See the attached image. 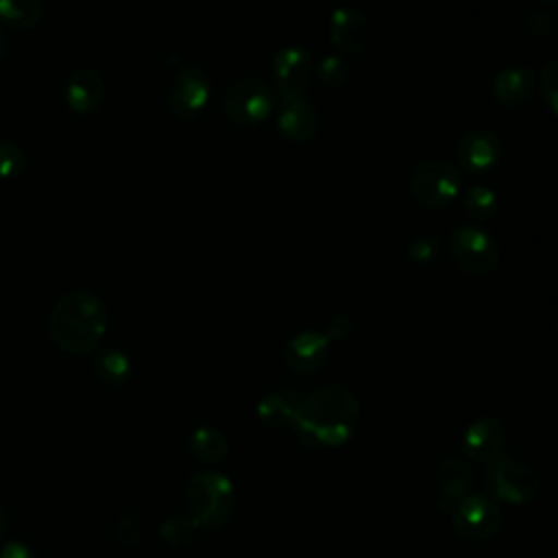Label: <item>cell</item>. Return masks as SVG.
I'll use <instances>...</instances> for the list:
<instances>
[{
	"instance_id": "obj_1",
	"label": "cell",
	"mask_w": 558,
	"mask_h": 558,
	"mask_svg": "<svg viewBox=\"0 0 558 558\" xmlns=\"http://www.w3.org/2000/svg\"><path fill=\"white\" fill-rule=\"evenodd\" d=\"M357 421L360 403L353 390L342 384H329L299 401L290 427L305 447L331 449L353 436Z\"/></svg>"
},
{
	"instance_id": "obj_2",
	"label": "cell",
	"mask_w": 558,
	"mask_h": 558,
	"mask_svg": "<svg viewBox=\"0 0 558 558\" xmlns=\"http://www.w3.org/2000/svg\"><path fill=\"white\" fill-rule=\"evenodd\" d=\"M107 331V307L89 290L63 294L48 314V336L65 353L94 351Z\"/></svg>"
},
{
	"instance_id": "obj_3",
	"label": "cell",
	"mask_w": 558,
	"mask_h": 558,
	"mask_svg": "<svg viewBox=\"0 0 558 558\" xmlns=\"http://www.w3.org/2000/svg\"><path fill=\"white\" fill-rule=\"evenodd\" d=\"M187 506L192 521L203 527H220L233 514V486L218 471H198L187 480Z\"/></svg>"
},
{
	"instance_id": "obj_4",
	"label": "cell",
	"mask_w": 558,
	"mask_h": 558,
	"mask_svg": "<svg viewBox=\"0 0 558 558\" xmlns=\"http://www.w3.org/2000/svg\"><path fill=\"white\" fill-rule=\"evenodd\" d=\"M462 187V177L456 166L445 159H425L408 177L412 198L427 209H442L451 205Z\"/></svg>"
},
{
	"instance_id": "obj_5",
	"label": "cell",
	"mask_w": 558,
	"mask_h": 558,
	"mask_svg": "<svg viewBox=\"0 0 558 558\" xmlns=\"http://www.w3.org/2000/svg\"><path fill=\"white\" fill-rule=\"evenodd\" d=\"M449 255L456 266L473 277H486L495 272L499 264V248L495 238L471 222H462L449 233Z\"/></svg>"
},
{
	"instance_id": "obj_6",
	"label": "cell",
	"mask_w": 558,
	"mask_h": 558,
	"mask_svg": "<svg viewBox=\"0 0 558 558\" xmlns=\"http://www.w3.org/2000/svg\"><path fill=\"white\" fill-rule=\"evenodd\" d=\"M272 109V89L257 76H240L222 94V113L238 126H255L264 122Z\"/></svg>"
},
{
	"instance_id": "obj_7",
	"label": "cell",
	"mask_w": 558,
	"mask_h": 558,
	"mask_svg": "<svg viewBox=\"0 0 558 558\" xmlns=\"http://www.w3.org/2000/svg\"><path fill=\"white\" fill-rule=\"evenodd\" d=\"M209 94H211V83L201 68L179 65V70L174 72L168 85L166 107L174 120L192 122L205 111L209 102Z\"/></svg>"
},
{
	"instance_id": "obj_8",
	"label": "cell",
	"mask_w": 558,
	"mask_h": 558,
	"mask_svg": "<svg viewBox=\"0 0 558 558\" xmlns=\"http://www.w3.org/2000/svg\"><path fill=\"white\" fill-rule=\"evenodd\" d=\"M453 532L464 541H488L501 525V508L482 493H466L451 510Z\"/></svg>"
},
{
	"instance_id": "obj_9",
	"label": "cell",
	"mask_w": 558,
	"mask_h": 558,
	"mask_svg": "<svg viewBox=\"0 0 558 558\" xmlns=\"http://www.w3.org/2000/svg\"><path fill=\"white\" fill-rule=\"evenodd\" d=\"M484 484L490 499L521 506L538 495V477L527 466L514 460H493L484 473Z\"/></svg>"
},
{
	"instance_id": "obj_10",
	"label": "cell",
	"mask_w": 558,
	"mask_h": 558,
	"mask_svg": "<svg viewBox=\"0 0 558 558\" xmlns=\"http://www.w3.org/2000/svg\"><path fill=\"white\" fill-rule=\"evenodd\" d=\"M272 78L281 98L307 94L314 78V63L305 48L283 46L272 57Z\"/></svg>"
},
{
	"instance_id": "obj_11",
	"label": "cell",
	"mask_w": 558,
	"mask_h": 558,
	"mask_svg": "<svg viewBox=\"0 0 558 558\" xmlns=\"http://www.w3.org/2000/svg\"><path fill=\"white\" fill-rule=\"evenodd\" d=\"M373 35V24L368 15H364L355 7H338L329 15V39L331 44L349 57H360Z\"/></svg>"
},
{
	"instance_id": "obj_12",
	"label": "cell",
	"mask_w": 558,
	"mask_h": 558,
	"mask_svg": "<svg viewBox=\"0 0 558 558\" xmlns=\"http://www.w3.org/2000/svg\"><path fill=\"white\" fill-rule=\"evenodd\" d=\"M501 153V140L493 129H471L458 140L456 146L458 163L473 174H484L493 170L499 163Z\"/></svg>"
},
{
	"instance_id": "obj_13",
	"label": "cell",
	"mask_w": 558,
	"mask_h": 558,
	"mask_svg": "<svg viewBox=\"0 0 558 558\" xmlns=\"http://www.w3.org/2000/svg\"><path fill=\"white\" fill-rule=\"evenodd\" d=\"M277 129L290 142H310L318 133V113L316 105L307 94L281 98L277 113Z\"/></svg>"
},
{
	"instance_id": "obj_14",
	"label": "cell",
	"mask_w": 558,
	"mask_h": 558,
	"mask_svg": "<svg viewBox=\"0 0 558 558\" xmlns=\"http://www.w3.org/2000/svg\"><path fill=\"white\" fill-rule=\"evenodd\" d=\"M504 442L506 429L501 421L495 416H480L466 427L462 436V451L473 462H493L499 458Z\"/></svg>"
},
{
	"instance_id": "obj_15",
	"label": "cell",
	"mask_w": 558,
	"mask_h": 558,
	"mask_svg": "<svg viewBox=\"0 0 558 558\" xmlns=\"http://www.w3.org/2000/svg\"><path fill=\"white\" fill-rule=\"evenodd\" d=\"M63 96H65V105L74 113L78 116L94 113L105 98V78L94 68H76L74 72H70L65 81Z\"/></svg>"
},
{
	"instance_id": "obj_16",
	"label": "cell",
	"mask_w": 558,
	"mask_h": 558,
	"mask_svg": "<svg viewBox=\"0 0 558 558\" xmlns=\"http://www.w3.org/2000/svg\"><path fill=\"white\" fill-rule=\"evenodd\" d=\"M329 353V340L323 331L305 329L294 333L283 347V360L294 373H312L323 366Z\"/></svg>"
},
{
	"instance_id": "obj_17",
	"label": "cell",
	"mask_w": 558,
	"mask_h": 558,
	"mask_svg": "<svg viewBox=\"0 0 558 558\" xmlns=\"http://www.w3.org/2000/svg\"><path fill=\"white\" fill-rule=\"evenodd\" d=\"M536 74L523 65H508L499 70L490 83V94L497 105L506 109H517L534 96Z\"/></svg>"
},
{
	"instance_id": "obj_18",
	"label": "cell",
	"mask_w": 558,
	"mask_h": 558,
	"mask_svg": "<svg viewBox=\"0 0 558 558\" xmlns=\"http://www.w3.org/2000/svg\"><path fill=\"white\" fill-rule=\"evenodd\" d=\"M434 482H436V490L442 497V504L445 501L456 504L458 499H462L466 495V490L473 482V473H471V466L466 460L451 456V458H445L436 466Z\"/></svg>"
},
{
	"instance_id": "obj_19",
	"label": "cell",
	"mask_w": 558,
	"mask_h": 558,
	"mask_svg": "<svg viewBox=\"0 0 558 558\" xmlns=\"http://www.w3.org/2000/svg\"><path fill=\"white\" fill-rule=\"evenodd\" d=\"M303 397L292 390H279L266 395L257 405V416L262 425L270 429H286L292 425L294 410Z\"/></svg>"
},
{
	"instance_id": "obj_20",
	"label": "cell",
	"mask_w": 558,
	"mask_h": 558,
	"mask_svg": "<svg viewBox=\"0 0 558 558\" xmlns=\"http://www.w3.org/2000/svg\"><path fill=\"white\" fill-rule=\"evenodd\" d=\"M44 17V0H0V24L17 31L35 28Z\"/></svg>"
},
{
	"instance_id": "obj_21",
	"label": "cell",
	"mask_w": 558,
	"mask_h": 558,
	"mask_svg": "<svg viewBox=\"0 0 558 558\" xmlns=\"http://www.w3.org/2000/svg\"><path fill=\"white\" fill-rule=\"evenodd\" d=\"M94 373L96 377L107 386H120L129 379L131 362L129 357L118 349H105L94 360Z\"/></svg>"
},
{
	"instance_id": "obj_22",
	"label": "cell",
	"mask_w": 558,
	"mask_h": 558,
	"mask_svg": "<svg viewBox=\"0 0 558 558\" xmlns=\"http://www.w3.org/2000/svg\"><path fill=\"white\" fill-rule=\"evenodd\" d=\"M190 451L205 462H220L227 451V438L222 436V432H218L216 427H198L192 432L190 436Z\"/></svg>"
},
{
	"instance_id": "obj_23",
	"label": "cell",
	"mask_w": 558,
	"mask_h": 558,
	"mask_svg": "<svg viewBox=\"0 0 558 558\" xmlns=\"http://www.w3.org/2000/svg\"><path fill=\"white\" fill-rule=\"evenodd\" d=\"M464 211L473 220H490L497 214V196L486 185H473L464 194Z\"/></svg>"
},
{
	"instance_id": "obj_24",
	"label": "cell",
	"mask_w": 558,
	"mask_h": 558,
	"mask_svg": "<svg viewBox=\"0 0 558 558\" xmlns=\"http://www.w3.org/2000/svg\"><path fill=\"white\" fill-rule=\"evenodd\" d=\"M314 74L318 78L320 85L329 87V89H336L340 85L347 83L349 74H351V68L349 63L344 61V57L340 54H327L318 61V65L314 68Z\"/></svg>"
},
{
	"instance_id": "obj_25",
	"label": "cell",
	"mask_w": 558,
	"mask_h": 558,
	"mask_svg": "<svg viewBox=\"0 0 558 558\" xmlns=\"http://www.w3.org/2000/svg\"><path fill=\"white\" fill-rule=\"evenodd\" d=\"M26 168V153L11 140H0V181L15 179Z\"/></svg>"
},
{
	"instance_id": "obj_26",
	"label": "cell",
	"mask_w": 558,
	"mask_h": 558,
	"mask_svg": "<svg viewBox=\"0 0 558 558\" xmlns=\"http://www.w3.org/2000/svg\"><path fill=\"white\" fill-rule=\"evenodd\" d=\"M440 240L434 233H421L410 240L408 244V259L414 264H429L434 257H438Z\"/></svg>"
},
{
	"instance_id": "obj_27",
	"label": "cell",
	"mask_w": 558,
	"mask_h": 558,
	"mask_svg": "<svg viewBox=\"0 0 558 558\" xmlns=\"http://www.w3.org/2000/svg\"><path fill=\"white\" fill-rule=\"evenodd\" d=\"M196 523L192 519H168L161 525V538L170 547H183L192 541Z\"/></svg>"
},
{
	"instance_id": "obj_28",
	"label": "cell",
	"mask_w": 558,
	"mask_h": 558,
	"mask_svg": "<svg viewBox=\"0 0 558 558\" xmlns=\"http://www.w3.org/2000/svg\"><path fill=\"white\" fill-rule=\"evenodd\" d=\"M536 83H538L543 100L547 102L549 111L556 116V111H558V63L549 61L536 76Z\"/></svg>"
},
{
	"instance_id": "obj_29",
	"label": "cell",
	"mask_w": 558,
	"mask_h": 558,
	"mask_svg": "<svg viewBox=\"0 0 558 558\" xmlns=\"http://www.w3.org/2000/svg\"><path fill=\"white\" fill-rule=\"evenodd\" d=\"M525 31L538 39H545L549 37L554 31H556V20H554V13L547 11V9H536L532 11L527 17H525Z\"/></svg>"
},
{
	"instance_id": "obj_30",
	"label": "cell",
	"mask_w": 558,
	"mask_h": 558,
	"mask_svg": "<svg viewBox=\"0 0 558 558\" xmlns=\"http://www.w3.org/2000/svg\"><path fill=\"white\" fill-rule=\"evenodd\" d=\"M113 534L118 538V543L122 545H135L142 538V525L140 519L131 512H124L118 517L116 525H113Z\"/></svg>"
},
{
	"instance_id": "obj_31",
	"label": "cell",
	"mask_w": 558,
	"mask_h": 558,
	"mask_svg": "<svg viewBox=\"0 0 558 558\" xmlns=\"http://www.w3.org/2000/svg\"><path fill=\"white\" fill-rule=\"evenodd\" d=\"M353 331V318L347 314H333L325 325V338L327 340H344Z\"/></svg>"
},
{
	"instance_id": "obj_32",
	"label": "cell",
	"mask_w": 558,
	"mask_h": 558,
	"mask_svg": "<svg viewBox=\"0 0 558 558\" xmlns=\"http://www.w3.org/2000/svg\"><path fill=\"white\" fill-rule=\"evenodd\" d=\"M0 558H37V556L28 545L20 541H7L4 545H0Z\"/></svg>"
},
{
	"instance_id": "obj_33",
	"label": "cell",
	"mask_w": 558,
	"mask_h": 558,
	"mask_svg": "<svg viewBox=\"0 0 558 558\" xmlns=\"http://www.w3.org/2000/svg\"><path fill=\"white\" fill-rule=\"evenodd\" d=\"M7 52H9V37H7L4 26L0 24V61L7 57Z\"/></svg>"
},
{
	"instance_id": "obj_34",
	"label": "cell",
	"mask_w": 558,
	"mask_h": 558,
	"mask_svg": "<svg viewBox=\"0 0 558 558\" xmlns=\"http://www.w3.org/2000/svg\"><path fill=\"white\" fill-rule=\"evenodd\" d=\"M7 527H9V514H7L4 506L0 504V538L7 534Z\"/></svg>"
},
{
	"instance_id": "obj_35",
	"label": "cell",
	"mask_w": 558,
	"mask_h": 558,
	"mask_svg": "<svg viewBox=\"0 0 558 558\" xmlns=\"http://www.w3.org/2000/svg\"><path fill=\"white\" fill-rule=\"evenodd\" d=\"M541 2H545V4H554L556 0H541Z\"/></svg>"
}]
</instances>
